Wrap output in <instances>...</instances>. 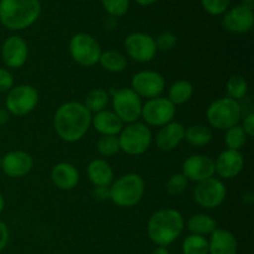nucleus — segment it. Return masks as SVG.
Returning <instances> with one entry per match:
<instances>
[{"label":"nucleus","instance_id":"f257e3e1","mask_svg":"<svg viewBox=\"0 0 254 254\" xmlns=\"http://www.w3.org/2000/svg\"><path fill=\"white\" fill-rule=\"evenodd\" d=\"M93 114L79 102H66L55 112L54 128L59 138L67 143L81 140L92 126Z\"/></svg>","mask_w":254,"mask_h":254},{"label":"nucleus","instance_id":"f03ea898","mask_svg":"<svg viewBox=\"0 0 254 254\" xmlns=\"http://www.w3.org/2000/svg\"><path fill=\"white\" fill-rule=\"evenodd\" d=\"M185 226L183 215L174 208H161L148 221V236L159 247H168L181 236Z\"/></svg>","mask_w":254,"mask_h":254},{"label":"nucleus","instance_id":"7ed1b4c3","mask_svg":"<svg viewBox=\"0 0 254 254\" xmlns=\"http://www.w3.org/2000/svg\"><path fill=\"white\" fill-rule=\"evenodd\" d=\"M40 14V0H0V22L9 30L27 29Z\"/></svg>","mask_w":254,"mask_h":254},{"label":"nucleus","instance_id":"20e7f679","mask_svg":"<svg viewBox=\"0 0 254 254\" xmlns=\"http://www.w3.org/2000/svg\"><path fill=\"white\" fill-rule=\"evenodd\" d=\"M145 192V183L139 174L129 173L121 176L109 186V200L118 207L138 205Z\"/></svg>","mask_w":254,"mask_h":254},{"label":"nucleus","instance_id":"39448f33","mask_svg":"<svg viewBox=\"0 0 254 254\" xmlns=\"http://www.w3.org/2000/svg\"><path fill=\"white\" fill-rule=\"evenodd\" d=\"M206 118L212 128L227 130L240 123L242 118V107L240 102L230 97L218 98L208 106Z\"/></svg>","mask_w":254,"mask_h":254},{"label":"nucleus","instance_id":"423d86ee","mask_svg":"<svg viewBox=\"0 0 254 254\" xmlns=\"http://www.w3.org/2000/svg\"><path fill=\"white\" fill-rule=\"evenodd\" d=\"M118 139L121 150L128 155L136 156L144 154L150 148L153 134L146 124L134 122L129 123L127 127H123Z\"/></svg>","mask_w":254,"mask_h":254},{"label":"nucleus","instance_id":"0eeeda50","mask_svg":"<svg viewBox=\"0 0 254 254\" xmlns=\"http://www.w3.org/2000/svg\"><path fill=\"white\" fill-rule=\"evenodd\" d=\"M113 104V112L123 123L138 122L141 114V98L131 88L111 89L108 92Z\"/></svg>","mask_w":254,"mask_h":254},{"label":"nucleus","instance_id":"6e6552de","mask_svg":"<svg viewBox=\"0 0 254 254\" xmlns=\"http://www.w3.org/2000/svg\"><path fill=\"white\" fill-rule=\"evenodd\" d=\"M69 54L72 60L79 66L92 67L98 64L102 49L92 35L79 32L72 36L69 41Z\"/></svg>","mask_w":254,"mask_h":254},{"label":"nucleus","instance_id":"1a4fd4ad","mask_svg":"<svg viewBox=\"0 0 254 254\" xmlns=\"http://www.w3.org/2000/svg\"><path fill=\"white\" fill-rule=\"evenodd\" d=\"M39 103V92L30 84L12 87L7 92L5 107L9 114L15 117H24L31 113Z\"/></svg>","mask_w":254,"mask_h":254},{"label":"nucleus","instance_id":"9d476101","mask_svg":"<svg viewBox=\"0 0 254 254\" xmlns=\"http://www.w3.org/2000/svg\"><path fill=\"white\" fill-rule=\"evenodd\" d=\"M176 114V107L165 97L148 99L141 107L140 118L144 124L150 127H164L173 122Z\"/></svg>","mask_w":254,"mask_h":254},{"label":"nucleus","instance_id":"9b49d317","mask_svg":"<svg viewBox=\"0 0 254 254\" xmlns=\"http://www.w3.org/2000/svg\"><path fill=\"white\" fill-rule=\"evenodd\" d=\"M227 196L226 185L220 179L211 178L197 183L193 190V200L198 206L207 210L217 208L225 202Z\"/></svg>","mask_w":254,"mask_h":254},{"label":"nucleus","instance_id":"f8f14e48","mask_svg":"<svg viewBox=\"0 0 254 254\" xmlns=\"http://www.w3.org/2000/svg\"><path fill=\"white\" fill-rule=\"evenodd\" d=\"M124 47L130 59L141 64L153 61L158 52L155 39L145 32H133L127 36Z\"/></svg>","mask_w":254,"mask_h":254},{"label":"nucleus","instance_id":"ddd939ff","mask_svg":"<svg viewBox=\"0 0 254 254\" xmlns=\"http://www.w3.org/2000/svg\"><path fill=\"white\" fill-rule=\"evenodd\" d=\"M131 89L140 98H158L165 91V79L159 72L145 69L134 74L131 78Z\"/></svg>","mask_w":254,"mask_h":254},{"label":"nucleus","instance_id":"4468645a","mask_svg":"<svg viewBox=\"0 0 254 254\" xmlns=\"http://www.w3.org/2000/svg\"><path fill=\"white\" fill-rule=\"evenodd\" d=\"M183 174L188 181L201 183L215 176V160L208 155L195 154L184 161Z\"/></svg>","mask_w":254,"mask_h":254},{"label":"nucleus","instance_id":"2eb2a0df","mask_svg":"<svg viewBox=\"0 0 254 254\" xmlns=\"http://www.w3.org/2000/svg\"><path fill=\"white\" fill-rule=\"evenodd\" d=\"M254 24L253 9L240 4L227 10L223 16L222 25L231 34H246L251 31Z\"/></svg>","mask_w":254,"mask_h":254},{"label":"nucleus","instance_id":"dca6fc26","mask_svg":"<svg viewBox=\"0 0 254 254\" xmlns=\"http://www.w3.org/2000/svg\"><path fill=\"white\" fill-rule=\"evenodd\" d=\"M34 166V159L24 150H12L1 158L0 168L2 173L11 179L26 176Z\"/></svg>","mask_w":254,"mask_h":254},{"label":"nucleus","instance_id":"f3484780","mask_svg":"<svg viewBox=\"0 0 254 254\" xmlns=\"http://www.w3.org/2000/svg\"><path fill=\"white\" fill-rule=\"evenodd\" d=\"M29 56V46L22 37L12 35L7 37L1 47V57L9 68H20Z\"/></svg>","mask_w":254,"mask_h":254},{"label":"nucleus","instance_id":"a211bd4d","mask_svg":"<svg viewBox=\"0 0 254 254\" xmlns=\"http://www.w3.org/2000/svg\"><path fill=\"white\" fill-rule=\"evenodd\" d=\"M245 168V158L238 150L226 149L215 160V171L222 179H235Z\"/></svg>","mask_w":254,"mask_h":254},{"label":"nucleus","instance_id":"6ab92c4d","mask_svg":"<svg viewBox=\"0 0 254 254\" xmlns=\"http://www.w3.org/2000/svg\"><path fill=\"white\" fill-rule=\"evenodd\" d=\"M185 138V127L179 122H170L161 127L155 136V145L161 151H171L178 148Z\"/></svg>","mask_w":254,"mask_h":254},{"label":"nucleus","instance_id":"aec40b11","mask_svg":"<svg viewBox=\"0 0 254 254\" xmlns=\"http://www.w3.org/2000/svg\"><path fill=\"white\" fill-rule=\"evenodd\" d=\"M51 180L60 190H73L79 183V171L72 164L59 163L52 168Z\"/></svg>","mask_w":254,"mask_h":254},{"label":"nucleus","instance_id":"412c9836","mask_svg":"<svg viewBox=\"0 0 254 254\" xmlns=\"http://www.w3.org/2000/svg\"><path fill=\"white\" fill-rule=\"evenodd\" d=\"M237 240L230 231L216 228L210 235L208 254H237Z\"/></svg>","mask_w":254,"mask_h":254},{"label":"nucleus","instance_id":"4be33fe9","mask_svg":"<svg viewBox=\"0 0 254 254\" xmlns=\"http://www.w3.org/2000/svg\"><path fill=\"white\" fill-rule=\"evenodd\" d=\"M92 126L101 135H118L124 123L116 116L113 111H104L92 116Z\"/></svg>","mask_w":254,"mask_h":254},{"label":"nucleus","instance_id":"5701e85b","mask_svg":"<svg viewBox=\"0 0 254 254\" xmlns=\"http://www.w3.org/2000/svg\"><path fill=\"white\" fill-rule=\"evenodd\" d=\"M87 176L96 188H109L113 183L114 173L108 161L104 159H94L87 166Z\"/></svg>","mask_w":254,"mask_h":254},{"label":"nucleus","instance_id":"b1692460","mask_svg":"<svg viewBox=\"0 0 254 254\" xmlns=\"http://www.w3.org/2000/svg\"><path fill=\"white\" fill-rule=\"evenodd\" d=\"M216 228H217V223H216L215 218L211 217L210 215H205V213H197V215L191 216L188 221V230L190 231L191 235L205 237V236L211 235Z\"/></svg>","mask_w":254,"mask_h":254},{"label":"nucleus","instance_id":"393cba45","mask_svg":"<svg viewBox=\"0 0 254 254\" xmlns=\"http://www.w3.org/2000/svg\"><path fill=\"white\" fill-rule=\"evenodd\" d=\"M193 96V86L191 82L186 81V79H180L176 81L175 83L171 84L169 88L168 97L166 98L174 104V106H181L185 104L192 98Z\"/></svg>","mask_w":254,"mask_h":254},{"label":"nucleus","instance_id":"a878e982","mask_svg":"<svg viewBox=\"0 0 254 254\" xmlns=\"http://www.w3.org/2000/svg\"><path fill=\"white\" fill-rule=\"evenodd\" d=\"M212 138V130L207 126L196 124V126H191L185 129V138L184 139H186V141L192 146L201 148V146H206L207 144H210Z\"/></svg>","mask_w":254,"mask_h":254},{"label":"nucleus","instance_id":"bb28decb","mask_svg":"<svg viewBox=\"0 0 254 254\" xmlns=\"http://www.w3.org/2000/svg\"><path fill=\"white\" fill-rule=\"evenodd\" d=\"M98 64L106 71L112 72V73H119V72H123L126 69L127 59L121 52L109 50V51L102 52Z\"/></svg>","mask_w":254,"mask_h":254},{"label":"nucleus","instance_id":"cd10ccee","mask_svg":"<svg viewBox=\"0 0 254 254\" xmlns=\"http://www.w3.org/2000/svg\"><path fill=\"white\" fill-rule=\"evenodd\" d=\"M109 98L111 97H109L108 91L104 88H94L87 94L83 104L92 114H96L106 109Z\"/></svg>","mask_w":254,"mask_h":254},{"label":"nucleus","instance_id":"c85d7f7f","mask_svg":"<svg viewBox=\"0 0 254 254\" xmlns=\"http://www.w3.org/2000/svg\"><path fill=\"white\" fill-rule=\"evenodd\" d=\"M226 88H227L228 97L235 99V101L245 98L248 93V83L245 77L241 76V74L231 76L226 83Z\"/></svg>","mask_w":254,"mask_h":254},{"label":"nucleus","instance_id":"c756f323","mask_svg":"<svg viewBox=\"0 0 254 254\" xmlns=\"http://www.w3.org/2000/svg\"><path fill=\"white\" fill-rule=\"evenodd\" d=\"M184 254H208V240L203 236L190 235L183 242Z\"/></svg>","mask_w":254,"mask_h":254},{"label":"nucleus","instance_id":"7c9ffc66","mask_svg":"<svg viewBox=\"0 0 254 254\" xmlns=\"http://www.w3.org/2000/svg\"><path fill=\"white\" fill-rule=\"evenodd\" d=\"M247 134L243 130L242 126H235L232 128L226 130L225 135V144L227 149H232V150L241 151V149L246 145L247 143Z\"/></svg>","mask_w":254,"mask_h":254},{"label":"nucleus","instance_id":"2f4dec72","mask_svg":"<svg viewBox=\"0 0 254 254\" xmlns=\"http://www.w3.org/2000/svg\"><path fill=\"white\" fill-rule=\"evenodd\" d=\"M97 150L102 156H114L121 151L119 139L117 135H102L97 141Z\"/></svg>","mask_w":254,"mask_h":254},{"label":"nucleus","instance_id":"473e14b6","mask_svg":"<svg viewBox=\"0 0 254 254\" xmlns=\"http://www.w3.org/2000/svg\"><path fill=\"white\" fill-rule=\"evenodd\" d=\"M188 179L183 175L181 173L174 174L170 178L168 179L165 184L166 192L170 196H179L185 191V189L188 188Z\"/></svg>","mask_w":254,"mask_h":254},{"label":"nucleus","instance_id":"72a5a7b5","mask_svg":"<svg viewBox=\"0 0 254 254\" xmlns=\"http://www.w3.org/2000/svg\"><path fill=\"white\" fill-rule=\"evenodd\" d=\"M129 0H102L104 10L108 12L111 16L119 17L123 16L129 10Z\"/></svg>","mask_w":254,"mask_h":254},{"label":"nucleus","instance_id":"f704fd0d","mask_svg":"<svg viewBox=\"0 0 254 254\" xmlns=\"http://www.w3.org/2000/svg\"><path fill=\"white\" fill-rule=\"evenodd\" d=\"M231 0H201V5L206 12L213 16L225 14L230 6Z\"/></svg>","mask_w":254,"mask_h":254},{"label":"nucleus","instance_id":"c9c22d12","mask_svg":"<svg viewBox=\"0 0 254 254\" xmlns=\"http://www.w3.org/2000/svg\"><path fill=\"white\" fill-rule=\"evenodd\" d=\"M176 42H178V39L170 31L161 32L155 39L156 49L160 50V51H170V50H173L175 47Z\"/></svg>","mask_w":254,"mask_h":254},{"label":"nucleus","instance_id":"e433bc0d","mask_svg":"<svg viewBox=\"0 0 254 254\" xmlns=\"http://www.w3.org/2000/svg\"><path fill=\"white\" fill-rule=\"evenodd\" d=\"M14 86V77L9 69L0 67V93L9 92Z\"/></svg>","mask_w":254,"mask_h":254},{"label":"nucleus","instance_id":"4c0bfd02","mask_svg":"<svg viewBox=\"0 0 254 254\" xmlns=\"http://www.w3.org/2000/svg\"><path fill=\"white\" fill-rule=\"evenodd\" d=\"M242 128L245 130V133L247 134L248 138H252L254 135V113H248L245 117Z\"/></svg>","mask_w":254,"mask_h":254},{"label":"nucleus","instance_id":"58836bf2","mask_svg":"<svg viewBox=\"0 0 254 254\" xmlns=\"http://www.w3.org/2000/svg\"><path fill=\"white\" fill-rule=\"evenodd\" d=\"M9 242V228L2 221H0V252L6 247Z\"/></svg>","mask_w":254,"mask_h":254},{"label":"nucleus","instance_id":"ea45409f","mask_svg":"<svg viewBox=\"0 0 254 254\" xmlns=\"http://www.w3.org/2000/svg\"><path fill=\"white\" fill-rule=\"evenodd\" d=\"M93 195L98 200H107V198H109V188H103V186L96 188Z\"/></svg>","mask_w":254,"mask_h":254},{"label":"nucleus","instance_id":"a19ab883","mask_svg":"<svg viewBox=\"0 0 254 254\" xmlns=\"http://www.w3.org/2000/svg\"><path fill=\"white\" fill-rule=\"evenodd\" d=\"M9 122V112L6 109H0V126Z\"/></svg>","mask_w":254,"mask_h":254},{"label":"nucleus","instance_id":"79ce46f5","mask_svg":"<svg viewBox=\"0 0 254 254\" xmlns=\"http://www.w3.org/2000/svg\"><path fill=\"white\" fill-rule=\"evenodd\" d=\"M134 1L138 5H140V6H150V5L155 4L158 0H134Z\"/></svg>","mask_w":254,"mask_h":254},{"label":"nucleus","instance_id":"37998d69","mask_svg":"<svg viewBox=\"0 0 254 254\" xmlns=\"http://www.w3.org/2000/svg\"><path fill=\"white\" fill-rule=\"evenodd\" d=\"M150 254H170V253H169V251L166 250L165 247H158L155 248V250H154Z\"/></svg>","mask_w":254,"mask_h":254},{"label":"nucleus","instance_id":"c03bdc74","mask_svg":"<svg viewBox=\"0 0 254 254\" xmlns=\"http://www.w3.org/2000/svg\"><path fill=\"white\" fill-rule=\"evenodd\" d=\"M253 195L252 193H246L245 196H243V202L246 203H252L253 202Z\"/></svg>","mask_w":254,"mask_h":254},{"label":"nucleus","instance_id":"a18cd8bd","mask_svg":"<svg viewBox=\"0 0 254 254\" xmlns=\"http://www.w3.org/2000/svg\"><path fill=\"white\" fill-rule=\"evenodd\" d=\"M4 207H5V200H4V197H2L1 193H0V213L4 211Z\"/></svg>","mask_w":254,"mask_h":254},{"label":"nucleus","instance_id":"49530a36","mask_svg":"<svg viewBox=\"0 0 254 254\" xmlns=\"http://www.w3.org/2000/svg\"><path fill=\"white\" fill-rule=\"evenodd\" d=\"M253 4H254V0H243V5L251 7V9H253Z\"/></svg>","mask_w":254,"mask_h":254},{"label":"nucleus","instance_id":"de8ad7c7","mask_svg":"<svg viewBox=\"0 0 254 254\" xmlns=\"http://www.w3.org/2000/svg\"><path fill=\"white\" fill-rule=\"evenodd\" d=\"M79 1H87V0H79Z\"/></svg>","mask_w":254,"mask_h":254},{"label":"nucleus","instance_id":"09e8293b","mask_svg":"<svg viewBox=\"0 0 254 254\" xmlns=\"http://www.w3.org/2000/svg\"><path fill=\"white\" fill-rule=\"evenodd\" d=\"M0 163H1V159H0Z\"/></svg>","mask_w":254,"mask_h":254}]
</instances>
